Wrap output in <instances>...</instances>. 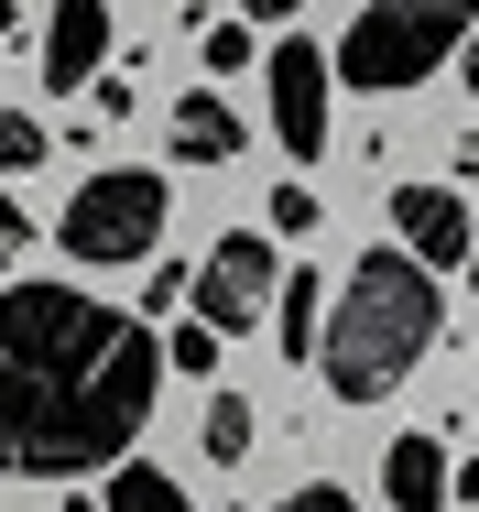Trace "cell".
<instances>
[{"label":"cell","mask_w":479,"mask_h":512,"mask_svg":"<svg viewBox=\"0 0 479 512\" xmlns=\"http://www.w3.org/2000/svg\"><path fill=\"white\" fill-rule=\"evenodd\" d=\"M33 164H44V120L11 109V120H0V175H33Z\"/></svg>","instance_id":"15"},{"label":"cell","mask_w":479,"mask_h":512,"mask_svg":"<svg viewBox=\"0 0 479 512\" xmlns=\"http://www.w3.org/2000/svg\"><path fill=\"white\" fill-rule=\"evenodd\" d=\"M273 131H284L294 164L327 153V55L316 44H273Z\"/></svg>","instance_id":"7"},{"label":"cell","mask_w":479,"mask_h":512,"mask_svg":"<svg viewBox=\"0 0 479 512\" xmlns=\"http://www.w3.org/2000/svg\"><path fill=\"white\" fill-rule=\"evenodd\" d=\"M458 66H469V88H479V33H469V44H458Z\"/></svg>","instance_id":"22"},{"label":"cell","mask_w":479,"mask_h":512,"mask_svg":"<svg viewBox=\"0 0 479 512\" xmlns=\"http://www.w3.org/2000/svg\"><path fill=\"white\" fill-rule=\"evenodd\" d=\"M22 251H33V218H22L11 197H0V262H22Z\"/></svg>","instance_id":"19"},{"label":"cell","mask_w":479,"mask_h":512,"mask_svg":"<svg viewBox=\"0 0 479 512\" xmlns=\"http://www.w3.org/2000/svg\"><path fill=\"white\" fill-rule=\"evenodd\" d=\"M11 33H22V11H11V0H0V44H11Z\"/></svg>","instance_id":"23"},{"label":"cell","mask_w":479,"mask_h":512,"mask_svg":"<svg viewBox=\"0 0 479 512\" xmlns=\"http://www.w3.org/2000/svg\"><path fill=\"white\" fill-rule=\"evenodd\" d=\"M207 458H218V469L251 458V404H240V393H207Z\"/></svg>","instance_id":"13"},{"label":"cell","mask_w":479,"mask_h":512,"mask_svg":"<svg viewBox=\"0 0 479 512\" xmlns=\"http://www.w3.org/2000/svg\"><path fill=\"white\" fill-rule=\"evenodd\" d=\"M273 512H360V502H349L338 480H305V491H284V502H273Z\"/></svg>","instance_id":"18"},{"label":"cell","mask_w":479,"mask_h":512,"mask_svg":"<svg viewBox=\"0 0 479 512\" xmlns=\"http://www.w3.org/2000/svg\"><path fill=\"white\" fill-rule=\"evenodd\" d=\"M479 33V0H371L338 33V88H425L458 44Z\"/></svg>","instance_id":"3"},{"label":"cell","mask_w":479,"mask_h":512,"mask_svg":"<svg viewBox=\"0 0 479 512\" xmlns=\"http://www.w3.org/2000/svg\"><path fill=\"white\" fill-rule=\"evenodd\" d=\"M273 284H284L273 240H262V229H218V240H207V262L186 273V316H196V327H218V338H240L251 316L273 306Z\"/></svg>","instance_id":"5"},{"label":"cell","mask_w":479,"mask_h":512,"mask_svg":"<svg viewBox=\"0 0 479 512\" xmlns=\"http://www.w3.org/2000/svg\"><path fill=\"white\" fill-rule=\"evenodd\" d=\"M392 229H403L392 251H414L425 273H458V262H469V240H479V218H469L458 186H403V197H392Z\"/></svg>","instance_id":"6"},{"label":"cell","mask_w":479,"mask_h":512,"mask_svg":"<svg viewBox=\"0 0 479 512\" xmlns=\"http://www.w3.org/2000/svg\"><path fill=\"white\" fill-rule=\"evenodd\" d=\"M382 502L392 512H447V502H458V469H447L436 436H392V447H382Z\"/></svg>","instance_id":"9"},{"label":"cell","mask_w":479,"mask_h":512,"mask_svg":"<svg viewBox=\"0 0 479 512\" xmlns=\"http://www.w3.org/2000/svg\"><path fill=\"white\" fill-rule=\"evenodd\" d=\"M229 153H240V109L218 88H186L175 99V164H229Z\"/></svg>","instance_id":"10"},{"label":"cell","mask_w":479,"mask_h":512,"mask_svg":"<svg viewBox=\"0 0 479 512\" xmlns=\"http://www.w3.org/2000/svg\"><path fill=\"white\" fill-rule=\"evenodd\" d=\"M164 393L153 316L77 284H0V480H77L131 458Z\"/></svg>","instance_id":"1"},{"label":"cell","mask_w":479,"mask_h":512,"mask_svg":"<svg viewBox=\"0 0 479 512\" xmlns=\"http://www.w3.org/2000/svg\"><path fill=\"white\" fill-rule=\"evenodd\" d=\"M305 0H240V22H294Z\"/></svg>","instance_id":"20"},{"label":"cell","mask_w":479,"mask_h":512,"mask_svg":"<svg viewBox=\"0 0 479 512\" xmlns=\"http://www.w3.org/2000/svg\"><path fill=\"white\" fill-rule=\"evenodd\" d=\"M273 327H284V349L316 371V338H327V273H284L273 284Z\"/></svg>","instance_id":"11"},{"label":"cell","mask_w":479,"mask_h":512,"mask_svg":"<svg viewBox=\"0 0 479 512\" xmlns=\"http://www.w3.org/2000/svg\"><path fill=\"white\" fill-rule=\"evenodd\" d=\"M164 218H175V197H164L153 164H98L88 186L66 197L55 240H66V262H142L164 240Z\"/></svg>","instance_id":"4"},{"label":"cell","mask_w":479,"mask_h":512,"mask_svg":"<svg viewBox=\"0 0 479 512\" xmlns=\"http://www.w3.org/2000/svg\"><path fill=\"white\" fill-rule=\"evenodd\" d=\"M98 512H186V480H164L153 458H120L109 491H98Z\"/></svg>","instance_id":"12"},{"label":"cell","mask_w":479,"mask_h":512,"mask_svg":"<svg viewBox=\"0 0 479 512\" xmlns=\"http://www.w3.org/2000/svg\"><path fill=\"white\" fill-rule=\"evenodd\" d=\"M316 218H327V197H316V186H284V197H273V229H294V240H305Z\"/></svg>","instance_id":"17"},{"label":"cell","mask_w":479,"mask_h":512,"mask_svg":"<svg viewBox=\"0 0 479 512\" xmlns=\"http://www.w3.org/2000/svg\"><path fill=\"white\" fill-rule=\"evenodd\" d=\"M436 327H447V284L414 251H371L349 273L338 316H327V338H316V371H327L338 404H382L392 382L436 349Z\"/></svg>","instance_id":"2"},{"label":"cell","mask_w":479,"mask_h":512,"mask_svg":"<svg viewBox=\"0 0 479 512\" xmlns=\"http://www.w3.org/2000/svg\"><path fill=\"white\" fill-rule=\"evenodd\" d=\"M251 66V22H207V77H240Z\"/></svg>","instance_id":"16"},{"label":"cell","mask_w":479,"mask_h":512,"mask_svg":"<svg viewBox=\"0 0 479 512\" xmlns=\"http://www.w3.org/2000/svg\"><path fill=\"white\" fill-rule=\"evenodd\" d=\"M164 371H196V382H207V371H218V327H175V338H164Z\"/></svg>","instance_id":"14"},{"label":"cell","mask_w":479,"mask_h":512,"mask_svg":"<svg viewBox=\"0 0 479 512\" xmlns=\"http://www.w3.org/2000/svg\"><path fill=\"white\" fill-rule=\"evenodd\" d=\"M458 502H479V458H458Z\"/></svg>","instance_id":"21"},{"label":"cell","mask_w":479,"mask_h":512,"mask_svg":"<svg viewBox=\"0 0 479 512\" xmlns=\"http://www.w3.org/2000/svg\"><path fill=\"white\" fill-rule=\"evenodd\" d=\"M98 77H109V0H55L44 11V88L77 99Z\"/></svg>","instance_id":"8"},{"label":"cell","mask_w":479,"mask_h":512,"mask_svg":"<svg viewBox=\"0 0 479 512\" xmlns=\"http://www.w3.org/2000/svg\"><path fill=\"white\" fill-rule=\"evenodd\" d=\"M469 273H479V240H469Z\"/></svg>","instance_id":"24"}]
</instances>
